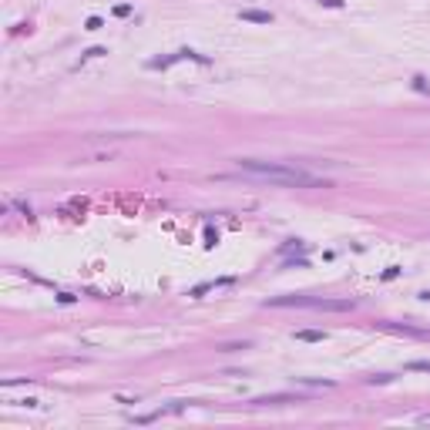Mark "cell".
<instances>
[{"label": "cell", "mask_w": 430, "mask_h": 430, "mask_svg": "<svg viewBox=\"0 0 430 430\" xmlns=\"http://www.w3.org/2000/svg\"><path fill=\"white\" fill-rule=\"evenodd\" d=\"M239 172L256 178V182H269V185H296V188H326V178L309 175L296 168V165H283V161H256V158H239Z\"/></svg>", "instance_id": "1"}, {"label": "cell", "mask_w": 430, "mask_h": 430, "mask_svg": "<svg viewBox=\"0 0 430 430\" xmlns=\"http://www.w3.org/2000/svg\"><path fill=\"white\" fill-rule=\"evenodd\" d=\"M273 309H319V313H350L353 302L350 299H319V296H276L266 299Z\"/></svg>", "instance_id": "2"}, {"label": "cell", "mask_w": 430, "mask_h": 430, "mask_svg": "<svg viewBox=\"0 0 430 430\" xmlns=\"http://www.w3.org/2000/svg\"><path fill=\"white\" fill-rule=\"evenodd\" d=\"M309 397L306 393H273V397H259L252 400L256 407H279V403H306Z\"/></svg>", "instance_id": "3"}, {"label": "cell", "mask_w": 430, "mask_h": 430, "mask_svg": "<svg viewBox=\"0 0 430 430\" xmlns=\"http://www.w3.org/2000/svg\"><path fill=\"white\" fill-rule=\"evenodd\" d=\"M383 330H390V333H407V336H417V340H430V330H417V326H400V323H383Z\"/></svg>", "instance_id": "4"}, {"label": "cell", "mask_w": 430, "mask_h": 430, "mask_svg": "<svg viewBox=\"0 0 430 430\" xmlns=\"http://www.w3.org/2000/svg\"><path fill=\"white\" fill-rule=\"evenodd\" d=\"M239 17L249 20V24H273V14H269V10H252V7L239 10Z\"/></svg>", "instance_id": "5"}, {"label": "cell", "mask_w": 430, "mask_h": 430, "mask_svg": "<svg viewBox=\"0 0 430 430\" xmlns=\"http://www.w3.org/2000/svg\"><path fill=\"white\" fill-rule=\"evenodd\" d=\"M296 340H306V343H319V340H326V333H319V330H296Z\"/></svg>", "instance_id": "6"}, {"label": "cell", "mask_w": 430, "mask_h": 430, "mask_svg": "<svg viewBox=\"0 0 430 430\" xmlns=\"http://www.w3.org/2000/svg\"><path fill=\"white\" fill-rule=\"evenodd\" d=\"M407 370H414V373H430V359H414V363H407Z\"/></svg>", "instance_id": "7"}, {"label": "cell", "mask_w": 430, "mask_h": 430, "mask_svg": "<svg viewBox=\"0 0 430 430\" xmlns=\"http://www.w3.org/2000/svg\"><path fill=\"white\" fill-rule=\"evenodd\" d=\"M84 30H101V17H87Z\"/></svg>", "instance_id": "8"}, {"label": "cell", "mask_w": 430, "mask_h": 430, "mask_svg": "<svg viewBox=\"0 0 430 430\" xmlns=\"http://www.w3.org/2000/svg\"><path fill=\"white\" fill-rule=\"evenodd\" d=\"M115 14H118V17H128V14H131V7H128V3H118Z\"/></svg>", "instance_id": "9"}, {"label": "cell", "mask_w": 430, "mask_h": 430, "mask_svg": "<svg viewBox=\"0 0 430 430\" xmlns=\"http://www.w3.org/2000/svg\"><path fill=\"white\" fill-rule=\"evenodd\" d=\"M319 3H326V7H343V0H319Z\"/></svg>", "instance_id": "10"}, {"label": "cell", "mask_w": 430, "mask_h": 430, "mask_svg": "<svg viewBox=\"0 0 430 430\" xmlns=\"http://www.w3.org/2000/svg\"><path fill=\"white\" fill-rule=\"evenodd\" d=\"M417 424H430V414H420V417H417Z\"/></svg>", "instance_id": "11"}]
</instances>
